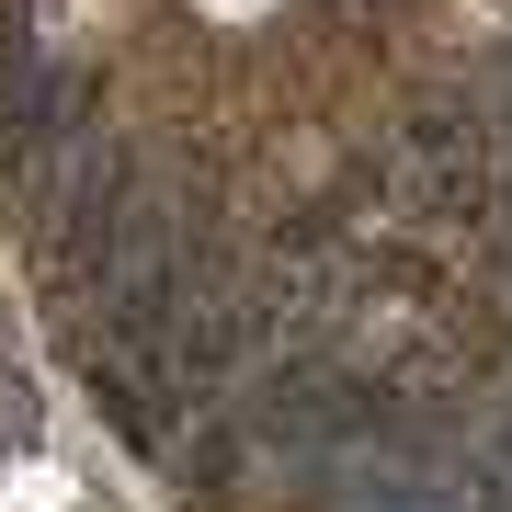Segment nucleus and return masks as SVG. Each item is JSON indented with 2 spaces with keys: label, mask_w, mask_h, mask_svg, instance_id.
I'll use <instances>...</instances> for the list:
<instances>
[{
  "label": "nucleus",
  "mask_w": 512,
  "mask_h": 512,
  "mask_svg": "<svg viewBox=\"0 0 512 512\" xmlns=\"http://www.w3.org/2000/svg\"><path fill=\"white\" fill-rule=\"evenodd\" d=\"M399 171H410V194L433 205V217H467V205L490 194V126H478V114L421 103L410 126H399Z\"/></svg>",
  "instance_id": "nucleus-1"
}]
</instances>
